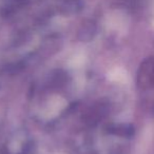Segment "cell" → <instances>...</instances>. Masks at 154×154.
<instances>
[{
  "label": "cell",
  "instance_id": "6da1fadb",
  "mask_svg": "<svg viewBox=\"0 0 154 154\" xmlns=\"http://www.w3.org/2000/svg\"><path fill=\"white\" fill-rule=\"evenodd\" d=\"M141 78L147 86L154 87V58L149 59L145 63L141 71Z\"/></svg>",
  "mask_w": 154,
  "mask_h": 154
}]
</instances>
